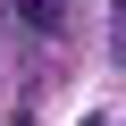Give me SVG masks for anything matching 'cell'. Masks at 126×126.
I'll use <instances>...</instances> for the list:
<instances>
[{
    "label": "cell",
    "mask_w": 126,
    "mask_h": 126,
    "mask_svg": "<svg viewBox=\"0 0 126 126\" xmlns=\"http://www.w3.org/2000/svg\"><path fill=\"white\" fill-rule=\"evenodd\" d=\"M17 17H25L34 34H59V25H67V9H59V0H17Z\"/></svg>",
    "instance_id": "cell-1"
},
{
    "label": "cell",
    "mask_w": 126,
    "mask_h": 126,
    "mask_svg": "<svg viewBox=\"0 0 126 126\" xmlns=\"http://www.w3.org/2000/svg\"><path fill=\"white\" fill-rule=\"evenodd\" d=\"M17 126H34V118H17Z\"/></svg>",
    "instance_id": "cell-2"
}]
</instances>
